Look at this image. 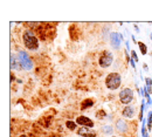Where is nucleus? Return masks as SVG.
I'll return each mask as SVG.
<instances>
[{
    "label": "nucleus",
    "mask_w": 152,
    "mask_h": 137,
    "mask_svg": "<svg viewBox=\"0 0 152 137\" xmlns=\"http://www.w3.org/2000/svg\"><path fill=\"white\" fill-rule=\"evenodd\" d=\"M125 127H126V123L124 121H118L117 122V129L120 131H124L125 130Z\"/></svg>",
    "instance_id": "nucleus-11"
},
{
    "label": "nucleus",
    "mask_w": 152,
    "mask_h": 137,
    "mask_svg": "<svg viewBox=\"0 0 152 137\" xmlns=\"http://www.w3.org/2000/svg\"><path fill=\"white\" fill-rule=\"evenodd\" d=\"M94 104V102L91 101V100H86L83 104H82V109H86V108H88V107H91Z\"/></svg>",
    "instance_id": "nucleus-12"
},
{
    "label": "nucleus",
    "mask_w": 152,
    "mask_h": 137,
    "mask_svg": "<svg viewBox=\"0 0 152 137\" xmlns=\"http://www.w3.org/2000/svg\"><path fill=\"white\" fill-rule=\"evenodd\" d=\"M123 116L126 118H132L135 116V108L131 105H126L123 109Z\"/></svg>",
    "instance_id": "nucleus-8"
},
{
    "label": "nucleus",
    "mask_w": 152,
    "mask_h": 137,
    "mask_svg": "<svg viewBox=\"0 0 152 137\" xmlns=\"http://www.w3.org/2000/svg\"><path fill=\"white\" fill-rule=\"evenodd\" d=\"M133 99V92L130 89V88H124L122 89L121 93H120V100L123 104L125 105H129L131 101Z\"/></svg>",
    "instance_id": "nucleus-3"
},
{
    "label": "nucleus",
    "mask_w": 152,
    "mask_h": 137,
    "mask_svg": "<svg viewBox=\"0 0 152 137\" xmlns=\"http://www.w3.org/2000/svg\"><path fill=\"white\" fill-rule=\"evenodd\" d=\"M77 134L83 137H96V133L94 130H89V128H87V127L80 128L77 130Z\"/></svg>",
    "instance_id": "nucleus-7"
},
{
    "label": "nucleus",
    "mask_w": 152,
    "mask_h": 137,
    "mask_svg": "<svg viewBox=\"0 0 152 137\" xmlns=\"http://www.w3.org/2000/svg\"><path fill=\"white\" fill-rule=\"evenodd\" d=\"M76 123L82 125V127H87V128H92L94 127V122L89 117H86V116H79L76 118Z\"/></svg>",
    "instance_id": "nucleus-6"
},
{
    "label": "nucleus",
    "mask_w": 152,
    "mask_h": 137,
    "mask_svg": "<svg viewBox=\"0 0 152 137\" xmlns=\"http://www.w3.org/2000/svg\"><path fill=\"white\" fill-rule=\"evenodd\" d=\"M122 79L118 73H110L105 79V86L110 90H116L121 87Z\"/></svg>",
    "instance_id": "nucleus-1"
},
{
    "label": "nucleus",
    "mask_w": 152,
    "mask_h": 137,
    "mask_svg": "<svg viewBox=\"0 0 152 137\" xmlns=\"http://www.w3.org/2000/svg\"><path fill=\"white\" fill-rule=\"evenodd\" d=\"M110 42H111L112 47L118 48L120 47V43H121V36L117 34V33H112V34L110 35Z\"/></svg>",
    "instance_id": "nucleus-9"
},
{
    "label": "nucleus",
    "mask_w": 152,
    "mask_h": 137,
    "mask_svg": "<svg viewBox=\"0 0 152 137\" xmlns=\"http://www.w3.org/2000/svg\"><path fill=\"white\" fill-rule=\"evenodd\" d=\"M22 40H24V45L26 46V48H28L30 50H36L39 48V41L36 39V36L30 31H26L24 33Z\"/></svg>",
    "instance_id": "nucleus-2"
},
{
    "label": "nucleus",
    "mask_w": 152,
    "mask_h": 137,
    "mask_svg": "<svg viewBox=\"0 0 152 137\" xmlns=\"http://www.w3.org/2000/svg\"><path fill=\"white\" fill-rule=\"evenodd\" d=\"M21 137H25V136H21Z\"/></svg>",
    "instance_id": "nucleus-18"
},
{
    "label": "nucleus",
    "mask_w": 152,
    "mask_h": 137,
    "mask_svg": "<svg viewBox=\"0 0 152 137\" xmlns=\"http://www.w3.org/2000/svg\"><path fill=\"white\" fill-rule=\"evenodd\" d=\"M138 46H139V49H140L142 54H143V55H145V54H146V52H148L146 45H145V43H143V42H138Z\"/></svg>",
    "instance_id": "nucleus-10"
},
{
    "label": "nucleus",
    "mask_w": 152,
    "mask_h": 137,
    "mask_svg": "<svg viewBox=\"0 0 152 137\" xmlns=\"http://www.w3.org/2000/svg\"><path fill=\"white\" fill-rule=\"evenodd\" d=\"M67 127H68V129H70V130H75L76 123H75V122H71V121H68V122H67Z\"/></svg>",
    "instance_id": "nucleus-13"
},
{
    "label": "nucleus",
    "mask_w": 152,
    "mask_h": 137,
    "mask_svg": "<svg viewBox=\"0 0 152 137\" xmlns=\"http://www.w3.org/2000/svg\"><path fill=\"white\" fill-rule=\"evenodd\" d=\"M145 82H146V84H148V87H149V90H150V93H151V86H152V80L151 79H145Z\"/></svg>",
    "instance_id": "nucleus-15"
},
{
    "label": "nucleus",
    "mask_w": 152,
    "mask_h": 137,
    "mask_svg": "<svg viewBox=\"0 0 152 137\" xmlns=\"http://www.w3.org/2000/svg\"><path fill=\"white\" fill-rule=\"evenodd\" d=\"M151 127H152V112H150L149 114V128L151 129Z\"/></svg>",
    "instance_id": "nucleus-16"
},
{
    "label": "nucleus",
    "mask_w": 152,
    "mask_h": 137,
    "mask_svg": "<svg viewBox=\"0 0 152 137\" xmlns=\"http://www.w3.org/2000/svg\"><path fill=\"white\" fill-rule=\"evenodd\" d=\"M103 133H105V134H111L112 133V128L111 127H103Z\"/></svg>",
    "instance_id": "nucleus-14"
},
{
    "label": "nucleus",
    "mask_w": 152,
    "mask_h": 137,
    "mask_svg": "<svg viewBox=\"0 0 152 137\" xmlns=\"http://www.w3.org/2000/svg\"><path fill=\"white\" fill-rule=\"evenodd\" d=\"M18 58H19V62H20L21 67H22L24 69H26V70H30V69L33 68V63H32L30 59L28 58V55H27L25 52L20 50V52H19Z\"/></svg>",
    "instance_id": "nucleus-4"
},
{
    "label": "nucleus",
    "mask_w": 152,
    "mask_h": 137,
    "mask_svg": "<svg viewBox=\"0 0 152 137\" xmlns=\"http://www.w3.org/2000/svg\"><path fill=\"white\" fill-rule=\"evenodd\" d=\"M112 137H115V136H112Z\"/></svg>",
    "instance_id": "nucleus-19"
},
{
    "label": "nucleus",
    "mask_w": 152,
    "mask_h": 137,
    "mask_svg": "<svg viewBox=\"0 0 152 137\" xmlns=\"http://www.w3.org/2000/svg\"><path fill=\"white\" fill-rule=\"evenodd\" d=\"M131 55L133 56V59H136V61H138V58H137V54H136V52H135V50H132V52H131Z\"/></svg>",
    "instance_id": "nucleus-17"
},
{
    "label": "nucleus",
    "mask_w": 152,
    "mask_h": 137,
    "mask_svg": "<svg viewBox=\"0 0 152 137\" xmlns=\"http://www.w3.org/2000/svg\"><path fill=\"white\" fill-rule=\"evenodd\" d=\"M112 60H114L112 53H110V52H104L103 55L99 58V62H98V63H99V66H101L102 68H108V67L111 66Z\"/></svg>",
    "instance_id": "nucleus-5"
}]
</instances>
